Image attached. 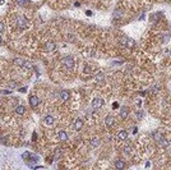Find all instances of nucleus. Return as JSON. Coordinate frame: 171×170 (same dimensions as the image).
I'll return each instance as SVG.
<instances>
[{
    "instance_id": "18",
    "label": "nucleus",
    "mask_w": 171,
    "mask_h": 170,
    "mask_svg": "<svg viewBox=\"0 0 171 170\" xmlns=\"http://www.w3.org/2000/svg\"><path fill=\"white\" fill-rule=\"evenodd\" d=\"M160 143H161V145H162L163 147H167V146L170 145V141H167L166 138H162L161 141H160Z\"/></svg>"
},
{
    "instance_id": "9",
    "label": "nucleus",
    "mask_w": 171,
    "mask_h": 170,
    "mask_svg": "<svg viewBox=\"0 0 171 170\" xmlns=\"http://www.w3.org/2000/svg\"><path fill=\"white\" fill-rule=\"evenodd\" d=\"M117 138L121 139V141L126 139V138H128V132H126V130H120V132L117 133Z\"/></svg>"
},
{
    "instance_id": "23",
    "label": "nucleus",
    "mask_w": 171,
    "mask_h": 170,
    "mask_svg": "<svg viewBox=\"0 0 171 170\" xmlns=\"http://www.w3.org/2000/svg\"><path fill=\"white\" fill-rule=\"evenodd\" d=\"M120 14H121V10H117V12H115V14H114V16H115V18H120V17H119Z\"/></svg>"
},
{
    "instance_id": "33",
    "label": "nucleus",
    "mask_w": 171,
    "mask_h": 170,
    "mask_svg": "<svg viewBox=\"0 0 171 170\" xmlns=\"http://www.w3.org/2000/svg\"><path fill=\"white\" fill-rule=\"evenodd\" d=\"M4 3V0H0V4H3Z\"/></svg>"
},
{
    "instance_id": "8",
    "label": "nucleus",
    "mask_w": 171,
    "mask_h": 170,
    "mask_svg": "<svg viewBox=\"0 0 171 170\" xmlns=\"http://www.w3.org/2000/svg\"><path fill=\"white\" fill-rule=\"evenodd\" d=\"M55 49V43L53 42V41H47L46 43H45V50L46 51H53Z\"/></svg>"
},
{
    "instance_id": "11",
    "label": "nucleus",
    "mask_w": 171,
    "mask_h": 170,
    "mask_svg": "<svg viewBox=\"0 0 171 170\" xmlns=\"http://www.w3.org/2000/svg\"><path fill=\"white\" fill-rule=\"evenodd\" d=\"M24 111H26V107H24L23 105H19V106L16 107V113H17L18 115H23Z\"/></svg>"
},
{
    "instance_id": "10",
    "label": "nucleus",
    "mask_w": 171,
    "mask_h": 170,
    "mask_svg": "<svg viewBox=\"0 0 171 170\" xmlns=\"http://www.w3.org/2000/svg\"><path fill=\"white\" fill-rule=\"evenodd\" d=\"M128 114H129V110H128V107H126V106H124V107L120 109V116L123 118V119H125V118L128 116Z\"/></svg>"
},
{
    "instance_id": "15",
    "label": "nucleus",
    "mask_w": 171,
    "mask_h": 170,
    "mask_svg": "<svg viewBox=\"0 0 171 170\" xmlns=\"http://www.w3.org/2000/svg\"><path fill=\"white\" fill-rule=\"evenodd\" d=\"M100 145V139L98 138H92L91 139V147H97Z\"/></svg>"
},
{
    "instance_id": "21",
    "label": "nucleus",
    "mask_w": 171,
    "mask_h": 170,
    "mask_svg": "<svg viewBox=\"0 0 171 170\" xmlns=\"http://www.w3.org/2000/svg\"><path fill=\"white\" fill-rule=\"evenodd\" d=\"M23 68H26V69H31V68H32V64H29V63L24 62V64H23Z\"/></svg>"
},
{
    "instance_id": "5",
    "label": "nucleus",
    "mask_w": 171,
    "mask_h": 170,
    "mask_svg": "<svg viewBox=\"0 0 171 170\" xmlns=\"http://www.w3.org/2000/svg\"><path fill=\"white\" fill-rule=\"evenodd\" d=\"M82 127H83V120H82V119H76V122H74V129H76V130H80Z\"/></svg>"
},
{
    "instance_id": "1",
    "label": "nucleus",
    "mask_w": 171,
    "mask_h": 170,
    "mask_svg": "<svg viewBox=\"0 0 171 170\" xmlns=\"http://www.w3.org/2000/svg\"><path fill=\"white\" fill-rule=\"evenodd\" d=\"M17 26H18V28H20V29L26 28V27H27V19H26L23 16H19V17L17 18Z\"/></svg>"
},
{
    "instance_id": "12",
    "label": "nucleus",
    "mask_w": 171,
    "mask_h": 170,
    "mask_svg": "<svg viewBox=\"0 0 171 170\" xmlns=\"http://www.w3.org/2000/svg\"><path fill=\"white\" fill-rule=\"evenodd\" d=\"M54 122H55L54 116H51V115H46V116H45V123H46V124L51 125V124H54Z\"/></svg>"
},
{
    "instance_id": "13",
    "label": "nucleus",
    "mask_w": 171,
    "mask_h": 170,
    "mask_svg": "<svg viewBox=\"0 0 171 170\" xmlns=\"http://www.w3.org/2000/svg\"><path fill=\"white\" fill-rule=\"evenodd\" d=\"M115 166L117 169H124L125 168V164H124V161H121V160H116L115 161Z\"/></svg>"
},
{
    "instance_id": "17",
    "label": "nucleus",
    "mask_w": 171,
    "mask_h": 170,
    "mask_svg": "<svg viewBox=\"0 0 171 170\" xmlns=\"http://www.w3.org/2000/svg\"><path fill=\"white\" fill-rule=\"evenodd\" d=\"M153 138L156 139V141H158V142H160L163 137H162V134H161L160 132H154V133H153Z\"/></svg>"
},
{
    "instance_id": "2",
    "label": "nucleus",
    "mask_w": 171,
    "mask_h": 170,
    "mask_svg": "<svg viewBox=\"0 0 171 170\" xmlns=\"http://www.w3.org/2000/svg\"><path fill=\"white\" fill-rule=\"evenodd\" d=\"M102 105H103V100H102V99H100V97L93 99V101H92V107H93L95 110L101 109V107H102Z\"/></svg>"
},
{
    "instance_id": "27",
    "label": "nucleus",
    "mask_w": 171,
    "mask_h": 170,
    "mask_svg": "<svg viewBox=\"0 0 171 170\" xmlns=\"http://www.w3.org/2000/svg\"><path fill=\"white\" fill-rule=\"evenodd\" d=\"M9 87H17V83L16 82H9Z\"/></svg>"
},
{
    "instance_id": "16",
    "label": "nucleus",
    "mask_w": 171,
    "mask_h": 170,
    "mask_svg": "<svg viewBox=\"0 0 171 170\" xmlns=\"http://www.w3.org/2000/svg\"><path fill=\"white\" fill-rule=\"evenodd\" d=\"M14 64H16V65H19V66H23L24 60H23V59H20V58H17V59H14Z\"/></svg>"
},
{
    "instance_id": "29",
    "label": "nucleus",
    "mask_w": 171,
    "mask_h": 170,
    "mask_svg": "<svg viewBox=\"0 0 171 170\" xmlns=\"http://www.w3.org/2000/svg\"><path fill=\"white\" fill-rule=\"evenodd\" d=\"M113 107H114V109H117V107H119V104H117V102H114V104H113Z\"/></svg>"
},
{
    "instance_id": "26",
    "label": "nucleus",
    "mask_w": 171,
    "mask_h": 170,
    "mask_svg": "<svg viewBox=\"0 0 171 170\" xmlns=\"http://www.w3.org/2000/svg\"><path fill=\"white\" fill-rule=\"evenodd\" d=\"M129 151H130V146H126L125 149H124V152L126 153V152H129Z\"/></svg>"
},
{
    "instance_id": "3",
    "label": "nucleus",
    "mask_w": 171,
    "mask_h": 170,
    "mask_svg": "<svg viewBox=\"0 0 171 170\" xmlns=\"http://www.w3.org/2000/svg\"><path fill=\"white\" fill-rule=\"evenodd\" d=\"M63 64L65 65V68H68V69L73 68V66H74V60H73V58L66 56V58L64 59V60H63Z\"/></svg>"
},
{
    "instance_id": "31",
    "label": "nucleus",
    "mask_w": 171,
    "mask_h": 170,
    "mask_svg": "<svg viewBox=\"0 0 171 170\" xmlns=\"http://www.w3.org/2000/svg\"><path fill=\"white\" fill-rule=\"evenodd\" d=\"M32 138H33V141H36V138H37V134H36V133H33V136H32Z\"/></svg>"
},
{
    "instance_id": "24",
    "label": "nucleus",
    "mask_w": 171,
    "mask_h": 170,
    "mask_svg": "<svg viewBox=\"0 0 171 170\" xmlns=\"http://www.w3.org/2000/svg\"><path fill=\"white\" fill-rule=\"evenodd\" d=\"M96 78H97V81H102V78H103V76L101 74V73H100V74H97V76H96Z\"/></svg>"
},
{
    "instance_id": "6",
    "label": "nucleus",
    "mask_w": 171,
    "mask_h": 170,
    "mask_svg": "<svg viewBox=\"0 0 171 170\" xmlns=\"http://www.w3.org/2000/svg\"><path fill=\"white\" fill-rule=\"evenodd\" d=\"M115 123V119H114V116H111V115H107L106 118H105V124L107 125V127H111Z\"/></svg>"
},
{
    "instance_id": "30",
    "label": "nucleus",
    "mask_w": 171,
    "mask_h": 170,
    "mask_svg": "<svg viewBox=\"0 0 171 170\" xmlns=\"http://www.w3.org/2000/svg\"><path fill=\"white\" fill-rule=\"evenodd\" d=\"M3 28H4V24H3V23H0V32L3 31Z\"/></svg>"
},
{
    "instance_id": "32",
    "label": "nucleus",
    "mask_w": 171,
    "mask_h": 170,
    "mask_svg": "<svg viewBox=\"0 0 171 170\" xmlns=\"http://www.w3.org/2000/svg\"><path fill=\"white\" fill-rule=\"evenodd\" d=\"M3 42V39H1V36H0V43H1Z\"/></svg>"
},
{
    "instance_id": "25",
    "label": "nucleus",
    "mask_w": 171,
    "mask_h": 170,
    "mask_svg": "<svg viewBox=\"0 0 171 170\" xmlns=\"http://www.w3.org/2000/svg\"><path fill=\"white\" fill-rule=\"evenodd\" d=\"M142 116H143V113H142V111H138V113H137V118H138V119H140Z\"/></svg>"
},
{
    "instance_id": "7",
    "label": "nucleus",
    "mask_w": 171,
    "mask_h": 170,
    "mask_svg": "<svg viewBox=\"0 0 171 170\" xmlns=\"http://www.w3.org/2000/svg\"><path fill=\"white\" fill-rule=\"evenodd\" d=\"M69 97H70V93H69V91H65V90H63V91L60 92V99H61L63 101L69 100Z\"/></svg>"
},
{
    "instance_id": "14",
    "label": "nucleus",
    "mask_w": 171,
    "mask_h": 170,
    "mask_svg": "<svg viewBox=\"0 0 171 170\" xmlns=\"http://www.w3.org/2000/svg\"><path fill=\"white\" fill-rule=\"evenodd\" d=\"M59 139H60V141H66V139H68V134H66L64 130L60 132L59 133Z\"/></svg>"
},
{
    "instance_id": "4",
    "label": "nucleus",
    "mask_w": 171,
    "mask_h": 170,
    "mask_svg": "<svg viewBox=\"0 0 171 170\" xmlns=\"http://www.w3.org/2000/svg\"><path fill=\"white\" fill-rule=\"evenodd\" d=\"M38 104H40V100H38L37 96H31V97H29V105L32 107H36Z\"/></svg>"
},
{
    "instance_id": "19",
    "label": "nucleus",
    "mask_w": 171,
    "mask_h": 170,
    "mask_svg": "<svg viewBox=\"0 0 171 170\" xmlns=\"http://www.w3.org/2000/svg\"><path fill=\"white\" fill-rule=\"evenodd\" d=\"M128 39H129V37H125V36L120 39V43H121L124 47H126V42H128Z\"/></svg>"
},
{
    "instance_id": "20",
    "label": "nucleus",
    "mask_w": 171,
    "mask_h": 170,
    "mask_svg": "<svg viewBox=\"0 0 171 170\" xmlns=\"http://www.w3.org/2000/svg\"><path fill=\"white\" fill-rule=\"evenodd\" d=\"M22 157H23L24 160H28L29 157H31V155H29V152H24L23 155H22Z\"/></svg>"
},
{
    "instance_id": "22",
    "label": "nucleus",
    "mask_w": 171,
    "mask_h": 170,
    "mask_svg": "<svg viewBox=\"0 0 171 170\" xmlns=\"http://www.w3.org/2000/svg\"><path fill=\"white\" fill-rule=\"evenodd\" d=\"M27 3V0H17V4L18 5H24Z\"/></svg>"
},
{
    "instance_id": "28",
    "label": "nucleus",
    "mask_w": 171,
    "mask_h": 170,
    "mask_svg": "<svg viewBox=\"0 0 171 170\" xmlns=\"http://www.w3.org/2000/svg\"><path fill=\"white\" fill-rule=\"evenodd\" d=\"M19 91H20V92H26V91H27V87H22V88H19Z\"/></svg>"
}]
</instances>
